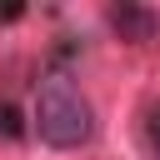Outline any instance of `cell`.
Instances as JSON below:
<instances>
[{
    "mask_svg": "<svg viewBox=\"0 0 160 160\" xmlns=\"http://www.w3.org/2000/svg\"><path fill=\"white\" fill-rule=\"evenodd\" d=\"M30 125H35V135H40L50 150H80V145H90V135H95V110H90L85 90H80L70 75H50V80L35 90Z\"/></svg>",
    "mask_w": 160,
    "mask_h": 160,
    "instance_id": "obj_1",
    "label": "cell"
},
{
    "mask_svg": "<svg viewBox=\"0 0 160 160\" xmlns=\"http://www.w3.org/2000/svg\"><path fill=\"white\" fill-rule=\"evenodd\" d=\"M105 20H110V30H115L120 40H135V45L155 35V15H150L145 5H110Z\"/></svg>",
    "mask_w": 160,
    "mask_h": 160,
    "instance_id": "obj_2",
    "label": "cell"
},
{
    "mask_svg": "<svg viewBox=\"0 0 160 160\" xmlns=\"http://www.w3.org/2000/svg\"><path fill=\"white\" fill-rule=\"evenodd\" d=\"M145 150H150V160H160V105L145 110Z\"/></svg>",
    "mask_w": 160,
    "mask_h": 160,
    "instance_id": "obj_3",
    "label": "cell"
},
{
    "mask_svg": "<svg viewBox=\"0 0 160 160\" xmlns=\"http://www.w3.org/2000/svg\"><path fill=\"white\" fill-rule=\"evenodd\" d=\"M0 130H5V135H20V130H25V125H20V110H15V105H0Z\"/></svg>",
    "mask_w": 160,
    "mask_h": 160,
    "instance_id": "obj_4",
    "label": "cell"
}]
</instances>
